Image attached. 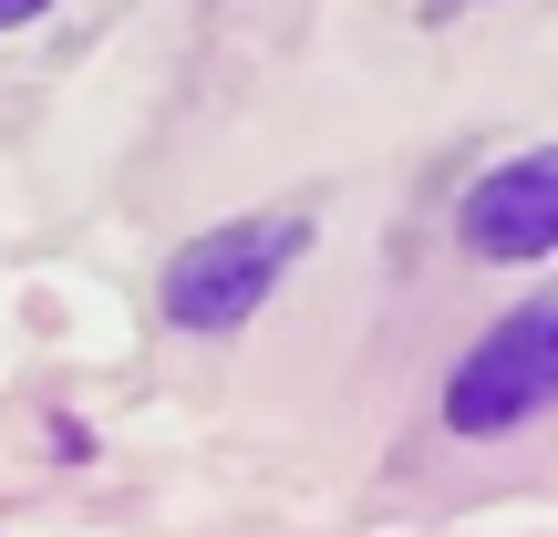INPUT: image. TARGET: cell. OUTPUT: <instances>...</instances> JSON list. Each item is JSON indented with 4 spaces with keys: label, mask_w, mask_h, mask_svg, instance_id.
I'll use <instances>...</instances> for the list:
<instances>
[{
    "label": "cell",
    "mask_w": 558,
    "mask_h": 537,
    "mask_svg": "<svg viewBox=\"0 0 558 537\" xmlns=\"http://www.w3.org/2000/svg\"><path fill=\"white\" fill-rule=\"evenodd\" d=\"M32 11H41V0H0V21H32Z\"/></svg>",
    "instance_id": "cell-4"
},
{
    "label": "cell",
    "mask_w": 558,
    "mask_h": 537,
    "mask_svg": "<svg viewBox=\"0 0 558 537\" xmlns=\"http://www.w3.org/2000/svg\"><path fill=\"white\" fill-rule=\"evenodd\" d=\"M558 403V310H507L497 331L476 341V352L456 362V382H445V424L456 435H507V424L548 414Z\"/></svg>",
    "instance_id": "cell-2"
},
{
    "label": "cell",
    "mask_w": 558,
    "mask_h": 537,
    "mask_svg": "<svg viewBox=\"0 0 558 537\" xmlns=\"http://www.w3.org/2000/svg\"><path fill=\"white\" fill-rule=\"evenodd\" d=\"M456 228H465L476 259H548V248H558V145L507 156L497 176H476Z\"/></svg>",
    "instance_id": "cell-3"
},
{
    "label": "cell",
    "mask_w": 558,
    "mask_h": 537,
    "mask_svg": "<svg viewBox=\"0 0 558 537\" xmlns=\"http://www.w3.org/2000/svg\"><path fill=\"white\" fill-rule=\"evenodd\" d=\"M311 248V218H239V228H207L166 259V320L177 331H239L248 310L279 290V269Z\"/></svg>",
    "instance_id": "cell-1"
}]
</instances>
